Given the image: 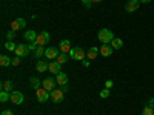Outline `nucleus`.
Masks as SVG:
<instances>
[{
  "mask_svg": "<svg viewBox=\"0 0 154 115\" xmlns=\"http://www.w3.org/2000/svg\"><path fill=\"white\" fill-rule=\"evenodd\" d=\"M49 40H51L49 34H48L46 31H42L40 34L37 35V38H35V43H37V46H45V45H48V43H49Z\"/></svg>",
  "mask_w": 154,
  "mask_h": 115,
  "instance_id": "nucleus-4",
  "label": "nucleus"
},
{
  "mask_svg": "<svg viewBox=\"0 0 154 115\" xmlns=\"http://www.w3.org/2000/svg\"><path fill=\"white\" fill-rule=\"evenodd\" d=\"M139 6H140L139 0H128L126 5H125V9H126V12H134V11L139 9Z\"/></svg>",
  "mask_w": 154,
  "mask_h": 115,
  "instance_id": "nucleus-12",
  "label": "nucleus"
},
{
  "mask_svg": "<svg viewBox=\"0 0 154 115\" xmlns=\"http://www.w3.org/2000/svg\"><path fill=\"white\" fill-rule=\"evenodd\" d=\"M97 38H99V42L102 45H109L112 42V38H114V34L109 29H100L99 34H97Z\"/></svg>",
  "mask_w": 154,
  "mask_h": 115,
  "instance_id": "nucleus-1",
  "label": "nucleus"
},
{
  "mask_svg": "<svg viewBox=\"0 0 154 115\" xmlns=\"http://www.w3.org/2000/svg\"><path fill=\"white\" fill-rule=\"evenodd\" d=\"M17 34H16V31H12V29H9L8 31V34H6V42H12V38H14Z\"/></svg>",
  "mask_w": 154,
  "mask_h": 115,
  "instance_id": "nucleus-28",
  "label": "nucleus"
},
{
  "mask_svg": "<svg viewBox=\"0 0 154 115\" xmlns=\"http://www.w3.org/2000/svg\"><path fill=\"white\" fill-rule=\"evenodd\" d=\"M0 115H14V114H12V111H3Z\"/></svg>",
  "mask_w": 154,
  "mask_h": 115,
  "instance_id": "nucleus-37",
  "label": "nucleus"
},
{
  "mask_svg": "<svg viewBox=\"0 0 154 115\" xmlns=\"http://www.w3.org/2000/svg\"><path fill=\"white\" fill-rule=\"evenodd\" d=\"M12 87H14V83H12V81H3L2 83V91L12 92Z\"/></svg>",
  "mask_w": 154,
  "mask_h": 115,
  "instance_id": "nucleus-22",
  "label": "nucleus"
},
{
  "mask_svg": "<svg viewBox=\"0 0 154 115\" xmlns=\"http://www.w3.org/2000/svg\"><path fill=\"white\" fill-rule=\"evenodd\" d=\"M25 26H26V20H25V19H16L14 22H11V29L12 31H20V29H23Z\"/></svg>",
  "mask_w": 154,
  "mask_h": 115,
  "instance_id": "nucleus-7",
  "label": "nucleus"
},
{
  "mask_svg": "<svg viewBox=\"0 0 154 115\" xmlns=\"http://www.w3.org/2000/svg\"><path fill=\"white\" fill-rule=\"evenodd\" d=\"M56 81H57V84H59V86L66 84V83H68V75H66L65 72H60V74H57V75H56Z\"/></svg>",
  "mask_w": 154,
  "mask_h": 115,
  "instance_id": "nucleus-15",
  "label": "nucleus"
},
{
  "mask_svg": "<svg viewBox=\"0 0 154 115\" xmlns=\"http://www.w3.org/2000/svg\"><path fill=\"white\" fill-rule=\"evenodd\" d=\"M48 71H49L51 74H54V75H57V74H60V72H62V65H60L59 61L53 60V61H49V66H48Z\"/></svg>",
  "mask_w": 154,
  "mask_h": 115,
  "instance_id": "nucleus-10",
  "label": "nucleus"
},
{
  "mask_svg": "<svg viewBox=\"0 0 154 115\" xmlns=\"http://www.w3.org/2000/svg\"><path fill=\"white\" fill-rule=\"evenodd\" d=\"M72 60H79V61H82V60H85L86 58V52L82 49V48H79V46H75V48H72L71 51H69V54H68Z\"/></svg>",
  "mask_w": 154,
  "mask_h": 115,
  "instance_id": "nucleus-2",
  "label": "nucleus"
},
{
  "mask_svg": "<svg viewBox=\"0 0 154 115\" xmlns=\"http://www.w3.org/2000/svg\"><path fill=\"white\" fill-rule=\"evenodd\" d=\"M139 2H140V3H149L151 0H139Z\"/></svg>",
  "mask_w": 154,
  "mask_h": 115,
  "instance_id": "nucleus-38",
  "label": "nucleus"
},
{
  "mask_svg": "<svg viewBox=\"0 0 154 115\" xmlns=\"http://www.w3.org/2000/svg\"><path fill=\"white\" fill-rule=\"evenodd\" d=\"M45 48L43 46H37V49L34 51V57H37V58H40L42 55H45Z\"/></svg>",
  "mask_w": 154,
  "mask_h": 115,
  "instance_id": "nucleus-24",
  "label": "nucleus"
},
{
  "mask_svg": "<svg viewBox=\"0 0 154 115\" xmlns=\"http://www.w3.org/2000/svg\"><path fill=\"white\" fill-rule=\"evenodd\" d=\"M9 101H11L12 105H22L23 101H25V95H23L22 92H19V91H12Z\"/></svg>",
  "mask_w": 154,
  "mask_h": 115,
  "instance_id": "nucleus-5",
  "label": "nucleus"
},
{
  "mask_svg": "<svg viewBox=\"0 0 154 115\" xmlns=\"http://www.w3.org/2000/svg\"><path fill=\"white\" fill-rule=\"evenodd\" d=\"M11 63H12V58H9L8 55H2V57H0V66H2V68L9 66Z\"/></svg>",
  "mask_w": 154,
  "mask_h": 115,
  "instance_id": "nucleus-21",
  "label": "nucleus"
},
{
  "mask_svg": "<svg viewBox=\"0 0 154 115\" xmlns=\"http://www.w3.org/2000/svg\"><path fill=\"white\" fill-rule=\"evenodd\" d=\"M60 89H62V92H65V94L68 92V86H66V84H63V86H60Z\"/></svg>",
  "mask_w": 154,
  "mask_h": 115,
  "instance_id": "nucleus-36",
  "label": "nucleus"
},
{
  "mask_svg": "<svg viewBox=\"0 0 154 115\" xmlns=\"http://www.w3.org/2000/svg\"><path fill=\"white\" fill-rule=\"evenodd\" d=\"M35 97H37V100L40 101V103H45L46 100H51V92L46 91L45 87H40V89L35 91Z\"/></svg>",
  "mask_w": 154,
  "mask_h": 115,
  "instance_id": "nucleus-3",
  "label": "nucleus"
},
{
  "mask_svg": "<svg viewBox=\"0 0 154 115\" xmlns=\"http://www.w3.org/2000/svg\"><path fill=\"white\" fill-rule=\"evenodd\" d=\"M112 84H114V83H112V80H106V81H105V87H106V89H111V87H112Z\"/></svg>",
  "mask_w": 154,
  "mask_h": 115,
  "instance_id": "nucleus-33",
  "label": "nucleus"
},
{
  "mask_svg": "<svg viewBox=\"0 0 154 115\" xmlns=\"http://www.w3.org/2000/svg\"><path fill=\"white\" fill-rule=\"evenodd\" d=\"M100 2H102V0H93V5L94 3H100Z\"/></svg>",
  "mask_w": 154,
  "mask_h": 115,
  "instance_id": "nucleus-39",
  "label": "nucleus"
},
{
  "mask_svg": "<svg viewBox=\"0 0 154 115\" xmlns=\"http://www.w3.org/2000/svg\"><path fill=\"white\" fill-rule=\"evenodd\" d=\"M16 48H17V45L14 42H6L5 43V49H8V51H16Z\"/></svg>",
  "mask_w": 154,
  "mask_h": 115,
  "instance_id": "nucleus-26",
  "label": "nucleus"
},
{
  "mask_svg": "<svg viewBox=\"0 0 154 115\" xmlns=\"http://www.w3.org/2000/svg\"><path fill=\"white\" fill-rule=\"evenodd\" d=\"M59 54H60V49H57V48H54V46H49V48H46V51H45V57L49 58V60L57 58Z\"/></svg>",
  "mask_w": 154,
  "mask_h": 115,
  "instance_id": "nucleus-11",
  "label": "nucleus"
},
{
  "mask_svg": "<svg viewBox=\"0 0 154 115\" xmlns=\"http://www.w3.org/2000/svg\"><path fill=\"white\" fill-rule=\"evenodd\" d=\"M63 98H65V92H62V89L51 91V100H53L54 103H60V101H63Z\"/></svg>",
  "mask_w": 154,
  "mask_h": 115,
  "instance_id": "nucleus-9",
  "label": "nucleus"
},
{
  "mask_svg": "<svg viewBox=\"0 0 154 115\" xmlns=\"http://www.w3.org/2000/svg\"><path fill=\"white\" fill-rule=\"evenodd\" d=\"M109 45L112 46V49H120V48L123 46V40H122V38H119V37H114L112 42H111Z\"/></svg>",
  "mask_w": 154,
  "mask_h": 115,
  "instance_id": "nucleus-20",
  "label": "nucleus"
},
{
  "mask_svg": "<svg viewBox=\"0 0 154 115\" xmlns=\"http://www.w3.org/2000/svg\"><path fill=\"white\" fill-rule=\"evenodd\" d=\"M89 61H91V60H82V65L85 68H89Z\"/></svg>",
  "mask_w": 154,
  "mask_h": 115,
  "instance_id": "nucleus-35",
  "label": "nucleus"
},
{
  "mask_svg": "<svg viewBox=\"0 0 154 115\" xmlns=\"http://www.w3.org/2000/svg\"><path fill=\"white\" fill-rule=\"evenodd\" d=\"M37 35H38V34H37L35 31H26V32L23 34V38H25L26 42H29V43H31V42H35Z\"/></svg>",
  "mask_w": 154,
  "mask_h": 115,
  "instance_id": "nucleus-17",
  "label": "nucleus"
},
{
  "mask_svg": "<svg viewBox=\"0 0 154 115\" xmlns=\"http://www.w3.org/2000/svg\"><path fill=\"white\" fill-rule=\"evenodd\" d=\"M99 95H100V98H108V97H109V89H106V87H105L103 91H100V94H99Z\"/></svg>",
  "mask_w": 154,
  "mask_h": 115,
  "instance_id": "nucleus-29",
  "label": "nucleus"
},
{
  "mask_svg": "<svg viewBox=\"0 0 154 115\" xmlns=\"http://www.w3.org/2000/svg\"><path fill=\"white\" fill-rule=\"evenodd\" d=\"M14 52H16V55H17V57L23 58V57H26V55L29 54V48H28V45L20 43V45H17V48H16Z\"/></svg>",
  "mask_w": 154,
  "mask_h": 115,
  "instance_id": "nucleus-6",
  "label": "nucleus"
},
{
  "mask_svg": "<svg viewBox=\"0 0 154 115\" xmlns=\"http://www.w3.org/2000/svg\"><path fill=\"white\" fill-rule=\"evenodd\" d=\"M40 86H42V81L38 80L37 77H31V78H29V87L37 91V89H40Z\"/></svg>",
  "mask_w": 154,
  "mask_h": 115,
  "instance_id": "nucleus-18",
  "label": "nucleus"
},
{
  "mask_svg": "<svg viewBox=\"0 0 154 115\" xmlns=\"http://www.w3.org/2000/svg\"><path fill=\"white\" fill-rule=\"evenodd\" d=\"M11 65H12V66H19V65H20V57L16 55L14 58H12V63H11Z\"/></svg>",
  "mask_w": 154,
  "mask_h": 115,
  "instance_id": "nucleus-30",
  "label": "nucleus"
},
{
  "mask_svg": "<svg viewBox=\"0 0 154 115\" xmlns=\"http://www.w3.org/2000/svg\"><path fill=\"white\" fill-rule=\"evenodd\" d=\"M112 46L111 45H103V46H100V54L103 55V57H109L112 54Z\"/></svg>",
  "mask_w": 154,
  "mask_h": 115,
  "instance_id": "nucleus-16",
  "label": "nucleus"
},
{
  "mask_svg": "<svg viewBox=\"0 0 154 115\" xmlns=\"http://www.w3.org/2000/svg\"><path fill=\"white\" fill-rule=\"evenodd\" d=\"M28 48H29V51H35L37 49V43L35 42H31V43H28Z\"/></svg>",
  "mask_w": 154,
  "mask_h": 115,
  "instance_id": "nucleus-32",
  "label": "nucleus"
},
{
  "mask_svg": "<svg viewBox=\"0 0 154 115\" xmlns=\"http://www.w3.org/2000/svg\"><path fill=\"white\" fill-rule=\"evenodd\" d=\"M59 49H60V52H63V54H69V51L72 49L71 48V42L69 40H62L60 45H59Z\"/></svg>",
  "mask_w": 154,
  "mask_h": 115,
  "instance_id": "nucleus-14",
  "label": "nucleus"
},
{
  "mask_svg": "<svg viewBox=\"0 0 154 115\" xmlns=\"http://www.w3.org/2000/svg\"><path fill=\"white\" fill-rule=\"evenodd\" d=\"M68 54H63V52H60L59 55H57V58H56V61H59L60 63V65H65V63L68 61Z\"/></svg>",
  "mask_w": 154,
  "mask_h": 115,
  "instance_id": "nucleus-23",
  "label": "nucleus"
},
{
  "mask_svg": "<svg viewBox=\"0 0 154 115\" xmlns=\"http://www.w3.org/2000/svg\"><path fill=\"white\" fill-rule=\"evenodd\" d=\"M82 3H83V5H85V6L89 9V8L93 6V0H82Z\"/></svg>",
  "mask_w": 154,
  "mask_h": 115,
  "instance_id": "nucleus-31",
  "label": "nucleus"
},
{
  "mask_svg": "<svg viewBox=\"0 0 154 115\" xmlns=\"http://www.w3.org/2000/svg\"><path fill=\"white\" fill-rule=\"evenodd\" d=\"M142 115H154V109L149 108V106H145L143 111H142Z\"/></svg>",
  "mask_w": 154,
  "mask_h": 115,
  "instance_id": "nucleus-27",
  "label": "nucleus"
},
{
  "mask_svg": "<svg viewBox=\"0 0 154 115\" xmlns=\"http://www.w3.org/2000/svg\"><path fill=\"white\" fill-rule=\"evenodd\" d=\"M99 54H100V49L96 48V46H91V48L88 49V52H86V58L88 60H96Z\"/></svg>",
  "mask_w": 154,
  "mask_h": 115,
  "instance_id": "nucleus-13",
  "label": "nucleus"
},
{
  "mask_svg": "<svg viewBox=\"0 0 154 115\" xmlns=\"http://www.w3.org/2000/svg\"><path fill=\"white\" fill-rule=\"evenodd\" d=\"M48 66H49V63H46V61H43V60H38L37 65H35V69H37L38 72H46Z\"/></svg>",
  "mask_w": 154,
  "mask_h": 115,
  "instance_id": "nucleus-19",
  "label": "nucleus"
},
{
  "mask_svg": "<svg viewBox=\"0 0 154 115\" xmlns=\"http://www.w3.org/2000/svg\"><path fill=\"white\" fill-rule=\"evenodd\" d=\"M148 106H149V108H152V109H154V98H152V97H151V98H149V100H148Z\"/></svg>",
  "mask_w": 154,
  "mask_h": 115,
  "instance_id": "nucleus-34",
  "label": "nucleus"
},
{
  "mask_svg": "<svg viewBox=\"0 0 154 115\" xmlns=\"http://www.w3.org/2000/svg\"><path fill=\"white\" fill-rule=\"evenodd\" d=\"M9 98H11V92H6V91L0 92V101H2V103H6Z\"/></svg>",
  "mask_w": 154,
  "mask_h": 115,
  "instance_id": "nucleus-25",
  "label": "nucleus"
},
{
  "mask_svg": "<svg viewBox=\"0 0 154 115\" xmlns=\"http://www.w3.org/2000/svg\"><path fill=\"white\" fill-rule=\"evenodd\" d=\"M56 84H57V81L53 78V77H48V78H45L43 81H42V87H45L46 91H54L56 89Z\"/></svg>",
  "mask_w": 154,
  "mask_h": 115,
  "instance_id": "nucleus-8",
  "label": "nucleus"
}]
</instances>
